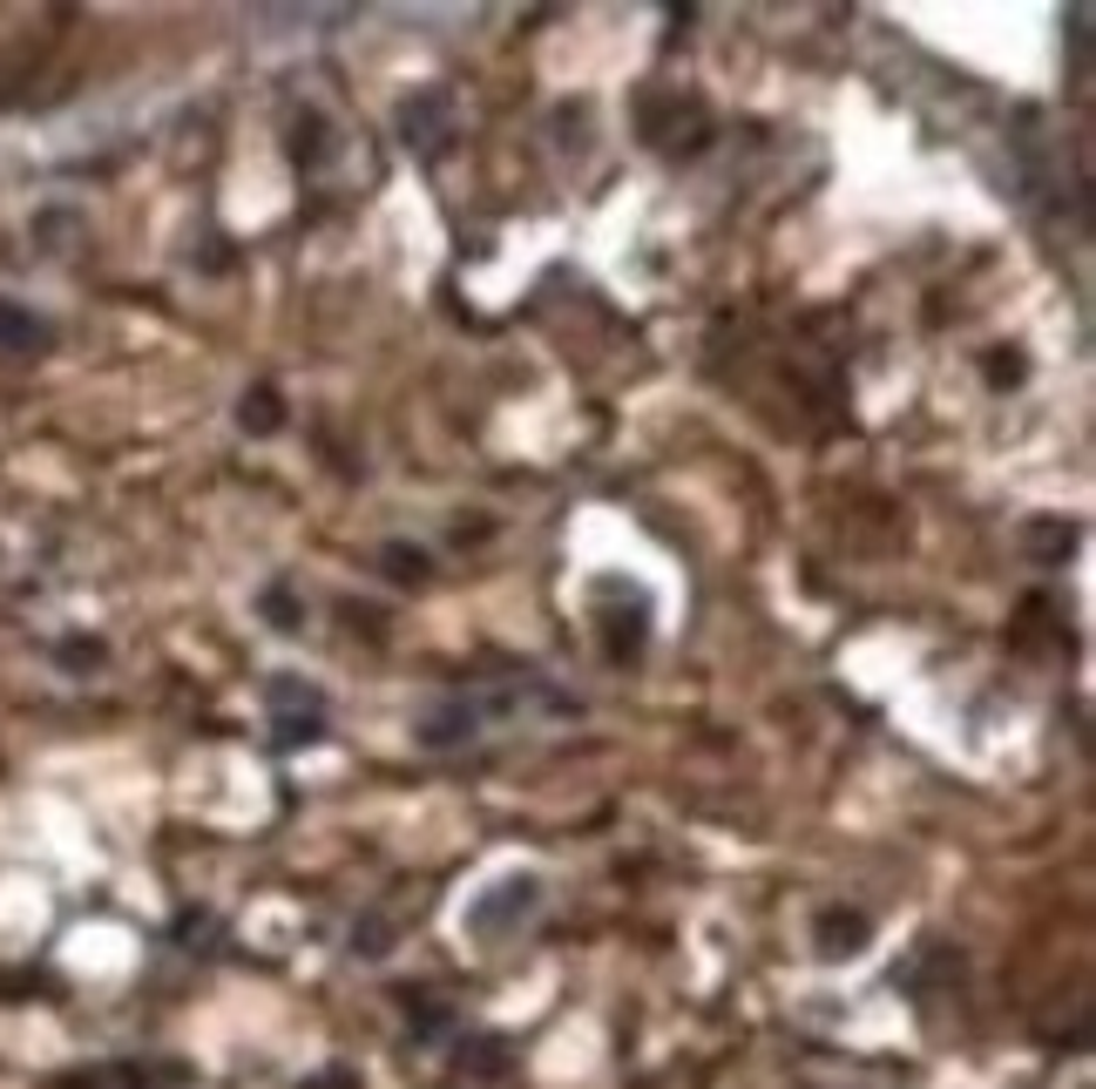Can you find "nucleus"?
Here are the masks:
<instances>
[{
	"mask_svg": "<svg viewBox=\"0 0 1096 1089\" xmlns=\"http://www.w3.org/2000/svg\"><path fill=\"white\" fill-rule=\"evenodd\" d=\"M265 717H271L278 751L318 744V737H325V691L305 684V677H271V684H265Z\"/></svg>",
	"mask_w": 1096,
	"mask_h": 1089,
	"instance_id": "1",
	"label": "nucleus"
},
{
	"mask_svg": "<svg viewBox=\"0 0 1096 1089\" xmlns=\"http://www.w3.org/2000/svg\"><path fill=\"white\" fill-rule=\"evenodd\" d=\"M399 136H406L413 156H427V162H434V156L454 142V102H447L441 89L406 96V102H399Z\"/></svg>",
	"mask_w": 1096,
	"mask_h": 1089,
	"instance_id": "2",
	"label": "nucleus"
},
{
	"mask_svg": "<svg viewBox=\"0 0 1096 1089\" xmlns=\"http://www.w3.org/2000/svg\"><path fill=\"white\" fill-rule=\"evenodd\" d=\"M522 907H535V880H529V873H522V880H508L501 893H487V900L474 907V928H481V934H494V928H501V913H522Z\"/></svg>",
	"mask_w": 1096,
	"mask_h": 1089,
	"instance_id": "3",
	"label": "nucleus"
},
{
	"mask_svg": "<svg viewBox=\"0 0 1096 1089\" xmlns=\"http://www.w3.org/2000/svg\"><path fill=\"white\" fill-rule=\"evenodd\" d=\"M826 954H860L867 948V920L860 913H826Z\"/></svg>",
	"mask_w": 1096,
	"mask_h": 1089,
	"instance_id": "4",
	"label": "nucleus"
},
{
	"mask_svg": "<svg viewBox=\"0 0 1096 1089\" xmlns=\"http://www.w3.org/2000/svg\"><path fill=\"white\" fill-rule=\"evenodd\" d=\"M237 420H244L250 434H271V427L285 420V406H278V393H271V386H258V393H244V406H237Z\"/></svg>",
	"mask_w": 1096,
	"mask_h": 1089,
	"instance_id": "5",
	"label": "nucleus"
},
{
	"mask_svg": "<svg viewBox=\"0 0 1096 1089\" xmlns=\"http://www.w3.org/2000/svg\"><path fill=\"white\" fill-rule=\"evenodd\" d=\"M0 346L34 353V346H41V318H28V311H14V305H0Z\"/></svg>",
	"mask_w": 1096,
	"mask_h": 1089,
	"instance_id": "6",
	"label": "nucleus"
},
{
	"mask_svg": "<svg viewBox=\"0 0 1096 1089\" xmlns=\"http://www.w3.org/2000/svg\"><path fill=\"white\" fill-rule=\"evenodd\" d=\"M386 575H399V582H419V575H427V562H419V548H386Z\"/></svg>",
	"mask_w": 1096,
	"mask_h": 1089,
	"instance_id": "7",
	"label": "nucleus"
},
{
	"mask_svg": "<svg viewBox=\"0 0 1096 1089\" xmlns=\"http://www.w3.org/2000/svg\"><path fill=\"white\" fill-rule=\"evenodd\" d=\"M265 616H271V630H298V610H292V596H285V590H271V596H265Z\"/></svg>",
	"mask_w": 1096,
	"mask_h": 1089,
	"instance_id": "8",
	"label": "nucleus"
},
{
	"mask_svg": "<svg viewBox=\"0 0 1096 1089\" xmlns=\"http://www.w3.org/2000/svg\"><path fill=\"white\" fill-rule=\"evenodd\" d=\"M305 1089H359V1076H353V1069H325V1076H312Z\"/></svg>",
	"mask_w": 1096,
	"mask_h": 1089,
	"instance_id": "9",
	"label": "nucleus"
},
{
	"mask_svg": "<svg viewBox=\"0 0 1096 1089\" xmlns=\"http://www.w3.org/2000/svg\"><path fill=\"white\" fill-rule=\"evenodd\" d=\"M988 373H995V379H1023V359H1001V353H995V359H988Z\"/></svg>",
	"mask_w": 1096,
	"mask_h": 1089,
	"instance_id": "10",
	"label": "nucleus"
}]
</instances>
